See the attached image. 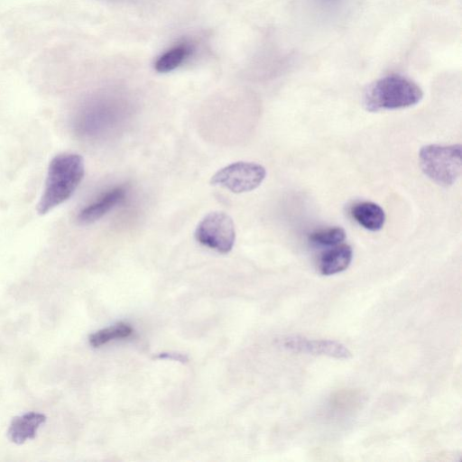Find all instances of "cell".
I'll return each instance as SVG.
<instances>
[{"label":"cell","instance_id":"30bf717a","mask_svg":"<svg viewBox=\"0 0 462 462\" xmlns=\"http://www.w3.org/2000/svg\"><path fill=\"white\" fill-rule=\"evenodd\" d=\"M353 259V250L348 245H336L325 252L319 263V269L323 275H333L347 269Z\"/></svg>","mask_w":462,"mask_h":462},{"label":"cell","instance_id":"6da1fadb","mask_svg":"<svg viewBox=\"0 0 462 462\" xmlns=\"http://www.w3.org/2000/svg\"><path fill=\"white\" fill-rule=\"evenodd\" d=\"M85 173L82 156L63 152L54 156L49 163L44 189L37 211L45 215L68 200L75 192Z\"/></svg>","mask_w":462,"mask_h":462},{"label":"cell","instance_id":"9c48e42d","mask_svg":"<svg viewBox=\"0 0 462 462\" xmlns=\"http://www.w3.org/2000/svg\"><path fill=\"white\" fill-rule=\"evenodd\" d=\"M194 44L187 40L177 42L176 44L164 51L155 60L154 69L161 73H166L174 70L182 65L194 52Z\"/></svg>","mask_w":462,"mask_h":462},{"label":"cell","instance_id":"5bb4252c","mask_svg":"<svg viewBox=\"0 0 462 462\" xmlns=\"http://www.w3.org/2000/svg\"><path fill=\"white\" fill-rule=\"evenodd\" d=\"M157 358H168L175 361L186 362L187 357L182 356L181 354H172V353H162L156 356Z\"/></svg>","mask_w":462,"mask_h":462},{"label":"cell","instance_id":"4fadbf2b","mask_svg":"<svg viewBox=\"0 0 462 462\" xmlns=\"http://www.w3.org/2000/svg\"><path fill=\"white\" fill-rule=\"evenodd\" d=\"M346 238V232L340 226H330L312 232L309 239L312 244L325 246H334L342 243Z\"/></svg>","mask_w":462,"mask_h":462},{"label":"cell","instance_id":"3957f363","mask_svg":"<svg viewBox=\"0 0 462 462\" xmlns=\"http://www.w3.org/2000/svg\"><path fill=\"white\" fill-rule=\"evenodd\" d=\"M461 145L428 144L419 152V163L423 173L443 187L453 185L462 169Z\"/></svg>","mask_w":462,"mask_h":462},{"label":"cell","instance_id":"8992f818","mask_svg":"<svg viewBox=\"0 0 462 462\" xmlns=\"http://www.w3.org/2000/svg\"><path fill=\"white\" fill-rule=\"evenodd\" d=\"M282 346L292 352L327 356L347 359L350 350L342 343L330 339H311L301 336H290L282 340Z\"/></svg>","mask_w":462,"mask_h":462},{"label":"cell","instance_id":"7c38bea8","mask_svg":"<svg viewBox=\"0 0 462 462\" xmlns=\"http://www.w3.org/2000/svg\"><path fill=\"white\" fill-rule=\"evenodd\" d=\"M133 334V328L126 323L120 322L93 333L89 337V344L93 347H99L111 340L125 338Z\"/></svg>","mask_w":462,"mask_h":462},{"label":"cell","instance_id":"8fae6325","mask_svg":"<svg viewBox=\"0 0 462 462\" xmlns=\"http://www.w3.org/2000/svg\"><path fill=\"white\" fill-rule=\"evenodd\" d=\"M352 217L364 228L369 231H378L385 222V213L376 203L362 201L356 203L350 209Z\"/></svg>","mask_w":462,"mask_h":462},{"label":"cell","instance_id":"5b68a950","mask_svg":"<svg viewBox=\"0 0 462 462\" xmlns=\"http://www.w3.org/2000/svg\"><path fill=\"white\" fill-rule=\"evenodd\" d=\"M266 176L265 168L253 162H236L217 171L211 184L234 193L251 191L261 185Z\"/></svg>","mask_w":462,"mask_h":462},{"label":"cell","instance_id":"7a4b0ae2","mask_svg":"<svg viewBox=\"0 0 462 462\" xmlns=\"http://www.w3.org/2000/svg\"><path fill=\"white\" fill-rule=\"evenodd\" d=\"M423 91L411 79L391 74L371 83L365 90L362 103L368 112L402 109L420 102Z\"/></svg>","mask_w":462,"mask_h":462},{"label":"cell","instance_id":"277c9868","mask_svg":"<svg viewBox=\"0 0 462 462\" xmlns=\"http://www.w3.org/2000/svg\"><path fill=\"white\" fill-rule=\"evenodd\" d=\"M194 236L202 245L221 254H227L232 250L236 240L233 219L225 212H210L198 224Z\"/></svg>","mask_w":462,"mask_h":462},{"label":"cell","instance_id":"ba28073f","mask_svg":"<svg viewBox=\"0 0 462 462\" xmlns=\"http://www.w3.org/2000/svg\"><path fill=\"white\" fill-rule=\"evenodd\" d=\"M45 420V415L33 411L17 416L13 419L9 426L8 438L15 444H23L35 437L37 430Z\"/></svg>","mask_w":462,"mask_h":462},{"label":"cell","instance_id":"52a82bcc","mask_svg":"<svg viewBox=\"0 0 462 462\" xmlns=\"http://www.w3.org/2000/svg\"><path fill=\"white\" fill-rule=\"evenodd\" d=\"M126 193L127 190L124 186L109 189L96 200L84 207L79 212L77 221L80 225H89L97 221L117 204L121 203L125 199Z\"/></svg>","mask_w":462,"mask_h":462}]
</instances>
